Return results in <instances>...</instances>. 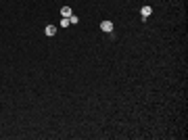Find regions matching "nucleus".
Returning <instances> with one entry per match:
<instances>
[{
  "label": "nucleus",
  "mask_w": 188,
  "mask_h": 140,
  "mask_svg": "<svg viewBox=\"0 0 188 140\" xmlns=\"http://www.w3.org/2000/svg\"><path fill=\"white\" fill-rule=\"evenodd\" d=\"M44 34H46L48 38H52V36L57 34V25H46V27H44Z\"/></svg>",
  "instance_id": "nucleus-1"
},
{
  "label": "nucleus",
  "mask_w": 188,
  "mask_h": 140,
  "mask_svg": "<svg viewBox=\"0 0 188 140\" xmlns=\"http://www.w3.org/2000/svg\"><path fill=\"white\" fill-rule=\"evenodd\" d=\"M100 29L107 32V34H111V32H113V23H111V21H103V23H100Z\"/></svg>",
  "instance_id": "nucleus-2"
},
{
  "label": "nucleus",
  "mask_w": 188,
  "mask_h": 140,
  "mask_svg": "<svg viewBox=\"0 0 188 140\" xmlns=\"http://www.w3.org/2000/svg\"><path fill=\"white\" fill-rule=\"evenodd\" d=\"M151 13H153V9H151V6H142V9H140L142 19H149V17H151Z\"/></svg>",
  "instance_id": "nucleus-3"
},
{
  "label": "nucleus",
  "mask_w": 188,
  "mask_h": 140,
  "mask_svg": "<svg viewBox=\"0 0 188 140\" xmlns=\"http://www.w3.org/2000/svg\"><path fill=\"white\" fill-rule=\"evenodd\" d=\"M61 15H63V17H71L73 13H71V9H69V6H63V9H61Z\"/></svg>",
  "instance_id": "nucleus-4"
},
{
  "label": "nucleus",
  "mask_w": 188,
  "mask_h": 140,
  "mask_svg": "<svg viewBox=\"0 0 188 140\" xmlns=\"http://www.w3.org/2000/svg\"><path fill=\"white\" fill-rule=\"evenodd\" d=\"M67 25H71L69 23V17H63V19H61V27H67Z\"/></svg>",
  "instance_id": "nucleus-5"
},
{
  "label": "nucleus",
  "mask_w": 188,
  "mask_h": 140,
  "mask_svg": "<svg viewBox=\"0 0 188 140\" xmlns=\"http://www.w3.org/2000/svg\"><path fill=\"white\" fill-rule=\"evenodd\" d=\"M77 21H80V19H77L75 15H71V17H69V23H73V25H75V23H77Z\"/></svg>",
  "instance_id": "nucleus-6"
}]
</instances>
